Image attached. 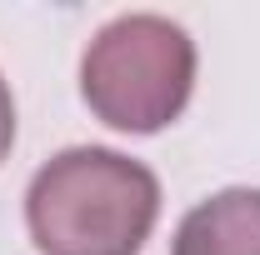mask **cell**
<instances>
[{
    "label": "cell",
    "mask_w": 260,
    "mask_h": 255,
    "mask_svg": "<svg viewBox=\"0 0 260 255\" xmlns=\"http://www.w3.org/2000/svg\"><path fill=\"white\" fill-rule=\"evenodd\" d=\"M195 85V40L175 20L135 10L100 25L80 60V95L105 125L150 135L170 125Z\"/></svg>",
    "instance_id": "7a4b0ae2"
},
{
    "label": "cell",
    "mask_w": 260,
    "mask_h": 255,
    "mask_svg": "<svg viewBox=\"0 0 260 255\" xmlns=\"http://www.w3.org/2000/svg\"><path fill=\"white\" fill-rule=\"evenodd\" d=\"M10 140H15V100H10V85L0 80V160L10 150Z\"/></svg>",
    "instance_id": "277c9868"
},
{
    "label": "cell",
    "mask_w": 260,
    "mask_h": 255,
    "mask_svg": "<svg viewBox=\"0 0 260 255\" xmlns=\"http://www.w3.org/2000/svg\"><path fill=\"white\" fill-rule=\"evenodd\" d=\"M160 215V180L105 145H70L35 170L25 220L40 255H140Z\"/></svg>",
    "instance_id": "6da1fadb"
},
{
    "label": "cell",
    "mask_w": 260,
    "mask_h": 255,
    "mask_svg": "<svg viewBox=\"0 0 260 255\" xmlns=\"http://www.w3.org/2000/svg\"><path fill=\"white\" fill-rule=\"evenodd\" d=\"M170 255H260V190L235 185L200 200L180 220Z\"/></svg>",
    "instance_id": "3957f363"
}]
</instances>
